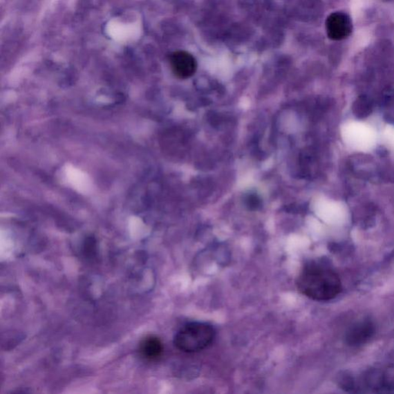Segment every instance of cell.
Wrapping results in <instances>:
<instances>
[{
    "mask_svg": "<svg viewBox=\"0 0 394 394\" xmlns=\"http://www.w3.org/2000/svg\"><path fill=\"white\" fill-rule=\"evenodd\" d=\"M375 328L369 320L359 321L349 329L346 342L350 346H359L368 342L375 334Z\"/></svg>",
    "mask_w": 394,
    "mask_h": 394,
    "instance_id": "cell-5",
    "label": "cell"
},
{
    "mask_svg": "<svg viewBox=\"0 0 394 394\" xmlns=\"http://www.w3.org/2000/svg\"><path fill=\"white\" fill-rule=\"evenodd\" d=\"M216 332L206 323H190L182 328L174 337L176 348L186 353L205 350L212 344Z\"/></svg>",
    "mask_w": 394,
    "mask_h": 394,
    "instance_id": "cell-2",
    "label": "cell"
},
{
    "mask_svg": "<svg viewBox=\"0 0 394 394\" xmlns=\"http://www.w3.org/2000/svg\"><path fill=\"white\" fill-rule=\"evenodd\" d=\"M169 64L175 76L185 79L191 77L197 69L196 60L187 51H176L169 57Z\"/></svg>",
    "mask_w": 394,
    "mask_h": 394,
    "instance_id": "cell-4",
    "label": "cell"
},
{
    "mask_svg": "<svg viewBox=\"0 0 394 394\" xmlns=\"http://www.w3.org/2000/svg\"><path fill=\"white\" fill-rule=\"evenodd\" d=\"M326 30L332 40H342L348 38L353 30L350 17L345 12L332 13L326 20Z\"/></svg>",
    "mask_w": 394,
    "mask_h": 394,
    "instance_id": "cell-3",
    "label": "cell"
},
{
    "mask_svg": "<svg viewBox=\"0 0 394 394\" xmlns=\"http://www.w3.org/2000/svg\"><path fill=\"white\" fill-rule=\"evenodd\" d=\"M246 205L250 209H256L261 206V200L255 195H249L246 198Z\"/></svg>",
    "mask_w": 394,
    "mask_h": 394,
    "instance_id": "cell-7",
    "label": "cell"
},
{
    "mask_svg": "<svg viewBox=\"0 0 394 394\" xmlns=\"http://www.w3.org/2000/svg\"><path fill=\"white\" fill-rule=\"evenodd\" d=\"M140 352L148 361H156L164 353V345L160 339L155 336H149L142 339L140 346Z\"/></svg>",
    "mask_w": 394,
    "mask_h": 394,
    "instance_id": "cell-6",
    "label": "cell"
},
{
    "mask_svg": "<svg viewBox=\"0 0 394 394\" xmlns=\"http://www.w3.org/2000/svg\"><path fill=\"white\" fill-rule=\"evenodd\" d=\"M297 284L303 295L317 301H330L342 290L337 274L327 264L316 261L306 265L299 274Z\"/></svg>",
    "mask_w": 394,
    "mask_h": 394,
    "instance_id": "cell-1",
    "label": "cell"
}]
</instances>
